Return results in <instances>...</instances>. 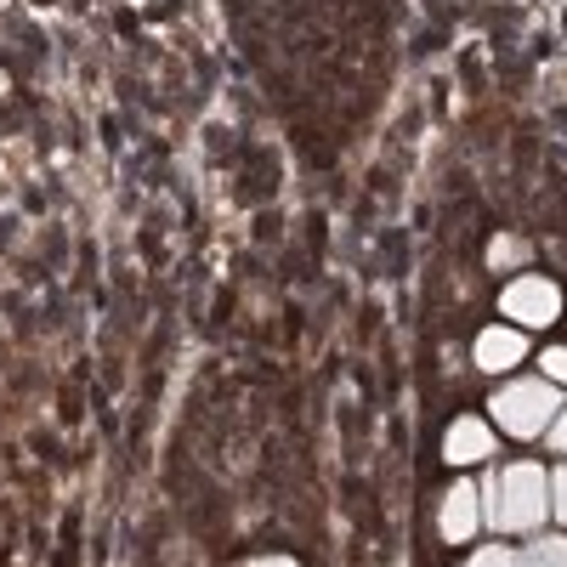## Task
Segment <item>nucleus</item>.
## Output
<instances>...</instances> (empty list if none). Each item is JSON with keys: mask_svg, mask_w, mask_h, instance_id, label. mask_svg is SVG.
<instances>
[{"mask_svg": "<svg viewBox=\"0 0 567 567\" xmlns=\"http://www.w3.org/2000/svg\"><path fill=\"white\" fill-rule=\"evenodd\" d=\"M477 499H483V523L494 534H539L550 516V471L534 460H516L494 471L477 488Z\"/></svg>", "mask_w": 567, "mask_h": 567, "instance_id": "f257e3e1", "label": "nucleus"}, {"mask_svg": "<svg viewBox=\"0 0 567 567\" xmlns=\"http://www.w3.org/2000/svg\"><path fill=\"white\" fill-rule=\"evenodd\" d=\"M556 409H561V398H556V381H545V374H523V381L499 386L494 403H488L499 432H511V437H545Z\"/></svg>", "mask_w": 567, "mask_h": 567, "instance_id": "f03ea898", "label": "nucleus"}, {"mask_svg": "<svg viewBox=\"0 0 567 567\" xmlns=\"http://www.w3.org/2000/svg\"><path fill=\"white\" fill-rule=\"evenodd\" d=\"M499 307H505L511 323L545 329V323H556V312H561V290H556L550 278H539V272H523V278H511V284H505Z\"/></svg>", "mask_w": 567, "mask_h": 567, "instance_id": "7ed1b4c3", "label": "nucleus"}, {"mask_svg": "<svg viewBox=\"0 0 567 567\" xmlns=\"http://www.w3.org/2000/svg\"><path fill=\"white\" fill-rule=\"evenodd\" d=\"M460 567H567V539L528 534V545H483L477 556H465Z\"/></svg>", "mask_w": 567, "mask_h": 567, "instance_id": "20e7f679", "label": "nucleus"}, {"mask_svg": "<svg viewBox=\"0 0 567 567\" xmlns=\"http://www.w3.org/2000/svg\"><path fill=\"white\" fill-rule=\"evenodd\" d=\"M437 528H443V539L449 545H465L471 534L483 528V499H477V483H454L449 494H443V516H437Z\"/></svg>", "mask_w": 567, "mask_h": 567, "instance_id": "39448f33", "label": "nucleus"}, {"mask_svg": "<svg viewBox=\"0 0 567 567\" xmlns=\"http://www.w3.org/2000/svg\"><path fill=\"white\" fill-rule=\"evenodd\" d=\"M488 454H494V425L477 420V414H460L443 437V460L449 465H483Z\"/></svg>", "mask_w": 567, "mask_h": 567, "instance_id": "423d86ee", "label": "nucleus"}, {"mask_svg": "<svg viewBox=\"0 0 567 567\" xmlns=\"http://www.w3.org/2000/svg\"><path fill=\"white\" fill-rule=\"evenodd\" d=\"M477 369H488V374H511L516 363L528 358V336L523 329H511V323H494V329H483L477 336Z\"/></svg>", "mask_w": 567, "mask_h": 567, "instance_id": "0eeeda50", "label": "nucleus"}, {"mask_svg": "<svg viewBox=\"0 0 567 567\" xmlns=\"http://www.w3.org/2000/svg\"><path fill=\"white\" fill-rule=\"evenodd\" d=\"M523 261H528V245L511 239V233H499V239L488 245V267L494 272H511V267H523Z\"/></svg>", "mask_w": 567, "mask_h": 567, "instance_id": "6e6552de", "label": "nucleus"}, {"mask_svg": "<svg viewBox=\"0 0 567 567\" xmlns=\"http://www.w3.org/2000/svg\"><path fill=\"white\" fill-rule=\"evenodd\" d=\"M550 516H556V523H567V465L550 471Z\"/></svg>", "mask_w": 567, "mask_h": 567, "instance_id": "1a4fd4ad", "label": "nucleus"}, {"mask_svg": "<svg viewBox=\"0 0 567 567\" xmlns=\"http://www.w3.org/2000/svg\"><path fill=\"white\" fill-rule=\"evenodd\" d=\"M545 381H556V386H567V347H545Z\"/></svg>", "mask_w": 567, "mask_h": 567, "instance_id": "9d476101", "label": "nucleus"}, {"mask_svg": "<svg viewBox=\"0 0 567 567\" xmlns=\"http://www.w3.org/2000/svg\"><path fill=\"white\" fill-rule=\"evenodd\" d=\"M545 437H550V449H556V454H567V403H561V409H556V420L545 425Z\"/></svg>", "mask_w": 567, "mask_h": 567, "instance_id": "9b49d317", "label": "nucleus"}, {"mask_svg": "<svg viewBox=\"0 0 567 567\" xmlns=\"http://www.w3.org/2000/svg\"><path fill=\"white\" fill-rule=\"evenodd\" d=\"M245 567H296V561H290V556H250Z\"/></svg>", "mask_w": 567, "mask_h": 567, "instance_id": "f8f14e48", "label": "nucleus"}]
</instances>
